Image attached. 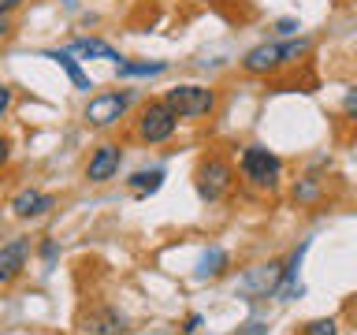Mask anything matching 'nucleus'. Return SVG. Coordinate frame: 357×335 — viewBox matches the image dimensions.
<instances>
[{
  "label": "nucleus",
  "instance_id": "1",
  "mask_svg": "<svg viewBox=\"0 0 357 335\" xmlns=\"http://www.w3.org/2000/svg\"><path fill=\"white\" fill-rule=\"evenodd\" d=\"M309 52V41L298 38V41H264L250 49L242 56V67L250 75H268V71H279L283 64H298L301 56Z\"/></svg>",
  "mask_w": 357,
  "mask_h": 335
},
{
  "label": "nucleus",
  "instance_id": "2",
  "mask_svg": "<svg viewBox=\"0 0 357 335\" xmlns=\"http://www.w3.org/2000/svg\"><path fill=\"white\" fill-rule=\"evenodd\" d=\"M164 105L175 112L178 119H197V116H208L216 108V94L208 86H175L167 89Z\"/></svg>",
  "mask_w": 357,
  "mask_h": 335
},
{
  "label": "nucleus",
  "instance_id": "3",
  "mask_svg": "<svg viewBox=\"0 0 357 335\" xmlns=\"http://www.w3.org/2000/svg\"><path fill=\"white\" fill-rule=\"evenodd\" d=\"M279 172H283V161L264 149V145H250L242 153V175L250 179L253 186H275L279 183Z\"/></svg>",
  "mask_w": 357,
  "mask_h": 335
},
{
  "label": "nucleus",
  "instance_id": "4",
  "mask_svg": "<svg viewBox=\"0 0 357 335\" xmlns=\"http://www.w3.org/2000/svg\"><path fill=\"white\" fill-rule=\"evenodd\" d=\"M175 127H178V116L164 105V100H156V105H149V108L142 112V119H138V138L149 142V145H156V142H167V138H172Z\"/></svg>",
  "mask_w": 357,
  "mask_h": 335
},
{
  "label": "nucleus",
  "instance_id": "5",
  "mask_svg": "<svg viewBox=\"0 0 357 335\" xmlns=\"http://www.w3.org/2000/svg\"><path fill=\"white\" fill-rule=\"evenodd\" d=\"M127 108H130V94H97L86 105V123H93V127H112V123H119L127 116Z\"/></svg>",
  "mask_w": 357,
  "mask_h": 335
},
{
  "label": "nucleus",
  "instance_id": "6",
  "mask_svg": "<svg viewBox=\"0 0 357 335\" xmlns=\"http://www.w3.org/2000/svg\"><path fill=\"white\" fill-rule=\"evenodd\" d=\"M231 164L227 161H220V156H212V161H205L197 168V194L205 198V201H216L223 190L231 186Z\"/></svg>",
  "mask_w": 357,
  "mask_h": 335
},
{
  "label": "nucleus",
  "instance_id": "7",
  "mask_svg": "<svg viewBox=\"0 0 357 335\" xmlns=\"http://www.w3.org/2000/svg\"><path fill=\"white\" fill-rule=\"evenodd\" d=\"M78 328L86 335H123L127 332V317L112 306H97V309H89L78 317Z\"/></svg>",
  "mask_w": 357,
  "mask_h": 335
},
{
  "label": "nucleus",
  "instance_id": "8",
  "mask_svg": "<svg viewBox=\"0 0 357 335\" xmlns=\"http://www.w3.org/2000/svg\"><path fill=\"white\" fill-rule=\"evenodd\" d=\"M279 283H283V265H279V261L257 265V268H250V272L242 276V290H245V295H253V298L272 295V290H279Z\"/></svg>",
  "mask_w": 357,
  "mask_h": 335
},
{
  "label": "nucleus",
  "instance_id": "9",
  "mask_svg": "<svg viewBox=\"0 0 357 335\" xmlns=\"http://www.w3.org/2000/svg\"><path fill=\"white\" fill-rule=\"evenodd\" d=\"M119 161H123L119 145H100V149L89 156V164H86V179L89 183H108V179L119 172Z\"/></svg>",
  "mask_w": 357,
  "mask_h": 335
},
{
  "label": "nucleus",
  "instance_id": "10",
  "mask_svg": "<svg viewBox=\"0 0 357 335\" xmlns=\"http://www.w3.org/2000/svg\"><path fill=\"white\" fill-rule=\"evenodd\" d=\"M26 253H30V242L26 239H11V242L0 246V283L19 279V272L26 268Z\"/></svg>",
  "mask_w": 357,
  "mask_h": 335
},
{
  "label": "nucleus",
  "instance_id": "11",
  "mask_svg": "<svg viewBox=\"0 0 357 335\" xmlns=\"http://www.w3.org/2000/svg\"><path fill=\"white\" fill-rule=\"evenodd\" d=\"M52 205H56L52 194H41V190H22V194H15V201H11V212H15L19 220H30V216L49 212Z\"/></svg>",
  "mask_w": 357,
  "mask_h": 335
},
{
  "label": "nucleus",
  "instance_id": "12",
  "mask_svg": "<svg viewBox=\"0 0 357 335\" xmlns=\"http://www.w3.org/2000/svg\"><path fill=\"white\" fill-rule=\"evenodd\" d=\"M45 60H52L56 67H63L67 78L75 82V89H82V94H89V89H93L89 75L82 71V67H78V60H71V52H63V49H49V52H45Z\"/></svg>",
  "mask_w": 357,
  "mask_h": 335
},
{
  "label": "nucleus",
  "instance_id": "13",
  "mask_svg": "<svg viewBox=\"0 0 357 335\" xmlns=\"http://www.w3.org/2000/svg\"><path fill=\"white\" fill-rule=\"evenodd\" d=\"M164 71H167L164 60H142V64L119 60V64H116V75H119V78H153V75H164Z\"/></svg>",
  "mask_w": 357,
  "mask_h": 335
},
{
  "label": "nucleus",
  "instance_id": "14",
  "mask_svg": "<svg viewBox=\"0 0 357 335\" xmlns=\"http://www.w3.org/2000/svg\"><path fill=\"white\" fill-rule=\"evenodd\" d=\"M71 52H82V56H97V60H112V64H119L123 56L112 49V45H105V41H97V38H78V41H71Z\"/></svg>",
  "mask_w": 357,
  "mask_h": 335
},
{
  "label": "nucleus",
  "instance_id": "15",
  "mask_svg": "<svg viewBox=\"0 0 357 335\" xmlns=\"http://www.w3.org/2000/svg\"><path fill=\"white\" fill-rule=\"evenodd\" d=\"M160 183H164V168H149V172H134V175H130V190H134L138 198L156 194V190H160Z\"/></svg>",
  "mask_w": 357,
  "mask_h": 335
},
{
  "label": "nucleus",
  "instance_id": "16",
  "mask_svg": "<svg viewBox=\"0 0 357 335\" xmlns=\"http://www.w3.org/2000/svg\"><path fill=\"white\" fill-rule=\"evenodd\" d=\"M223 265H227V253H223V250H208L205 253V261H201V279H212V276H220L223 272Z\"/></svg>",
  "mask_w": 357,
  "mask_h": 335
},
{
  "label": "nucleus",
  "instance_id": "17",
  "mask_svg": "<svg viewBox=\"0 0 357 335\" xmlns=\"http://www.w3.org/2000/svg\"><path fill=\"white\" fill-rule=\"evenodd\" d=\"M305 335H339V332H335V320H312Z\"/></svg>",
  "mask_w": 357,
  "mask_h": 335
},
{
  "label": "nucleus",
  "instance_id": "18",
  "mask_svg": "<svg viewBox=\"0 0 357 335\" xmlns=\"http://www.w3.org/2000/svg\"><path fill=\"white\" fill-rule=\"evenodd\" d=\"M342 112L350 119H357V86L354 89H346V97H342Z\"/></svg>",
  "mask_w": 357,
  "mask_h": 335
},
{
  "label": "nucleus",
  "instance_id": "19",
  "mask_svg": "<svg viewBox=\"0 0 357 335\" xmlns=\"http://www.w3.org/2000/svg\"><path fill=\"white\" fill-rule=\"evenodd\" d=\"M11 34V19H8V11H0V38H8Z\"/></svg>",
  "mask_w": 357,
  "mask_h": 335
},
{
  "label": "nucleus",
  "instance_id": "20",
  "mask_svg": "<svg viewBox=\"0 0 357 335\" xmlns=\"http://www.w3.org/2000/svg\"><path fill=\"white\" fill-rule=\"evenodd\" d=\"M8 105H11V89H8L4 82H0V112H4Z\"/></svg>",
  "mask_w": 357,
  "mask_h": 335
},
{
  "label": "nucleus",
  "instance_id": "21",
  "mask_svg": "<svg viewBox=\"0 0 357 335\" xmlns=\"http://www.w3.org/2000/svg\"><path fill=\"white\" fill-rule=\"evenodd\" d=\"M279 30H283V34H294V30H301V27H298L294 19H283V22H279Z\"/></svg>",
  "mask_w": 357,
  "mask_h": 335
},
{
  "label": "nucleus",
  "instance_id": "22",
  "mask_svg": "<svg viewBox=\"0 0 357 335\" xmlns=\"http://www.w3.org/2000/svg\"><path fill=\"white\" fill-rule=\"evenodd\" d=\"M8 156H11V149H8V138H0V164H8Z\"/></svg>",
  "mask_w": 357,
  "mask_h": 335
},
{
  "label": "nucleus",
  "instance_id": "23",
  "mask_svg": "<svg viewBox=\"0 0 357 335\" xmlns=\"http://www.w3.org/2000/svg\"><path fill=\"white\" fill-rule=\"evenodd\" d=\"M245 328H250V332H242V335H264V324H257V320L245 324Z\"/></svg>",
  "mask_w": 357,
  "mask_h": 335
},
{
  "label": "nucleus",
  "instance_id": "24",
  "mask_svg": "<svg viewBox=\"0 0 357 335\" xmlns=\"http://www.w3.org/2000/svg\"><path fill=\"white\" fill-rule=\"evenodd\" d=\"M22 0H0V11H11V8H19Z\"/></svg>",
  "mask_w": 357,
  "mask_h": 335
}]
</instances>
